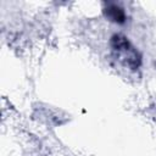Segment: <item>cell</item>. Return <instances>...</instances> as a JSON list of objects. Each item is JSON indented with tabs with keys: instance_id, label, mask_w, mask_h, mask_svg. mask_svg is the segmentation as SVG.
<instances>
[{
	"instance_id": "1",
	"label": "cell",
	"mask_w": 156,
	"mask_h": 156,
	"mask_svg": "<svg viewBox=\"0 0 156 156\" xmlns=\"http://www.w3.org/2000/svg\"><path fill=\"white\" fill-rule=\"evenodd\" d=\"M107 17L113 21V22H117V23H123L124 20H126V15L123 12V10L116 5H111L108 9H107Z\"/></svg>"
}]
</instances>
